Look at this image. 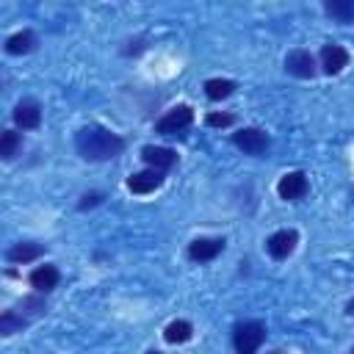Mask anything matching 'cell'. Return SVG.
Returning <instances> with one entry per match:
<instances>
[{"label":"cell","instance_id":"24","mask_svg":"<svg viewBox=\"0 0 354 354\" xmlns=\"http://www.w3.org/2000/svg\"><path fill=\"white\" fill-rule=\"evenodd\" d=\"M346 313H348V315H354V299H348V304H346Z\"/></svg>","mask_w":354,"mask_h":354},{"label":"cell","instance_id":"7","mask_svg":"<svg viewBox=\"0 0 354 354\" xmlns=\"http://www.w3.org/2000/svg\"><path fill=\"white\" fill-rule=\"evenodd\" d=\"M296 243H299V232L296 230H277V232H271L266 238V252L274 260H288L296 252Z\"/></svg>","mask_w":354,"mask_h":354},{"label":"cell","instance_id":"12","mask_svg":"<svg viewBox=\"0 0 354 354\" xmlns=\"http://www.w3.org/2000/svg\"><path fill=\"white\" fill-rule=\"evenodd\" d=\"M141 160L152 169H160V171H169L174 163H177V152L169 149V147H155V144H147L141 147Z\"/></svg>","mask_w":354,"mask_h":354},{"label":"cell","instance_id":"3","mask_svg":"<svg viewBox=\"0 0 354 354\" xmlns=\"http://www.w3.org/2000/svg\"><path fill=\"white\" fill-rule=\"evenodd\" d=\"M232 144L243 152V155H252V158H260L268 152L271 147V138L266 130L260 127H241L238 133H232Z\"/></svg>","mask_w":354,"mask_h":354},{"label":"cell","instance_id":"22","mask_svg":"<svg viewBox=\"0 0 354 354\" xmlns=\"http://www.w3.org/2000/svg\"><path fill=\"white\" fill-rule=\"evenodd\" d=\"M205 124L207 127H230V124H235V116L232 113H221V111H210L205 116Z\"/></svg>","mask_w":354,"mask_h":354},{"label":"cell","instance_id":"6","mask_svg":"<svg viewBox=\"0 0 354 354\" xmlns=\"http://www.w3.org/2000/svg\"><path fill=\"white\" fill-rule=\"evenodd\" d=\"M307 191H310L307 174L299 171V169H296V171H285V174L279 177V183H277V196L285 199V202H299V199L307 196Z\"/></svg>","mask_w":354,"mask_h":354},{"label":"cell","instance_id":"17","mask_svg":"<svg viewBox=\"0 0 354 354\" xmlns=\"http://www.w3.org/2000/svg\"><path fill=\"white\" fill-rule=\"evenodd\" d=\"M191 337H194V326H191V321H185V318L171 321V324H166V329H163V340H166L169 346L188 343Z\"/></svg>","mask_w":354,"mask_h":354},{"label":"cell","instance_id":"19","mask_svg":"<svg viewBox=\"0 0 354 354\" xmlns=\"http://www.w3.org/2000/svg\"><path fill=\"white\" fill-rule=\"evenodd\" d=\"M22 149V136L17 130H3L0 136V158L3 160H14Z\"/></svg>","mask_w":354,"mask_h":354},{"label":"cell","instance_id":"14","mask_svg":"<svg viewBox=\"0 0 354 354\" xmlns=\"http://www.w3.org/2000/svg\"><path fill=\"white\" fill-rule=\"evenodd\" d=\"M36 44H39V36L25 28V30H19V33L6 39V53L8 55H25V53H33Z\"/></svg>","mask_w":354,"mask_h":354},{"label":"cell","instance_id":"16","mask_svg":"<svg viewBox=\"0 0 354 354\" xmlns=\"http://www.w3.org/2000/svg\"><path fill=\"white\" fill-rule=\"evenodd\" d=\"M44 254V246L41 243H33V241H22V243H14L8 252H6V260L8 263H30L36 257Z\"/></svg>","mask_w":354,"mask_h":354},{"label":"cell","instance_id":"23","mask_svg":"<svg viewBox=\"0 0 354 354\" xmlns=\"http://www.w3.org/2000/svg\"><path fill=\"white\" fill-rule=\"evenodd\" d=\"M100 202H102V194H97V191H94V194H86V196H83V202H80L77 207H80V210H88V207H94V205H100Z\"/></svg>","mask_w":354,"mask_h":354},{"label":"cell","instance_id":"5","mask_svg":"<svg viewBox=\"0 0 354 354\" xmlns=\"http://www.w3.org/2000/svg\"><path fill=\"white\" fill-rule=\"evenodd\" d=\"M285 72H288L290 77L310 80V77H315V72H318V61H315V55H313L310 50L296 47V50H290V53L285 55Z\"/></svg>","mask_w":354,"mask_h":354},{"label":"cell","instance_id":"13","mask_svg":"<svg viewBox=\"0 0 354 354\" xmlns=\"http://www.w3.org/2000/svg\"><path fill=\"white\" fill-rule=\"evenodd\" d=\"M58 279H61V274H58L55 266H36V268L28 274V282H30V288H33L36 293H50V290L58 285Z\"/></svg>","mask_w":354,"mask_h":354},{"label":"cell","instance_id":"2","mask_svg":"<svg viewBox=\"0 0 354 354\" xmlns=\"http://www.w3.org/2000/svg\"><path fill=\"white\" fill-rule=\"evenodd\" d=\"M266 343V324L263 321H238L232 326V346L238 354H254Z\"/></svg>","mask_w":354,"mask_h":354},{"label":"cell","instance_id":"8","mask_svg":"<svg viewBox=\"0 0 354 354\" xmlns=\"http://www.w3.org/2000/svg\"><path fill=\"white\" fill-rule=\"evenodd\" d=\"M348 61H351V55L343 44H324L321 55H318V69L324 75H340L348 66Z\"/></svg>","mask_w":354,"mask_h":354},{"label":"cell","instance_id":"1","mask_svg":"<svg viewBox=\"0 0 354 354\" xmlns=\"http://www.w3.org/2000/svg\"><path fill=\"white\" fill-rule=\"evenodd\" d=\"M124 149V138L111 133L108 127H100V124H88V127H80L75 133V152L83 158V160H111L116 155H122Z\"/></svg>","mask_w":354,"mask_h":354},{"label":"cell","instance_id":"18","mask_svg":"<svg viewBox=\"0 0 354 354\" xmlns=\"http://www.w3.org/2000/svg\"><path fill=\"white\" fill-rule=\"evenodd\" d=\"M235 88H238L235 80H227V77H210V80H205V94H207V100H213V102L232 97Z\"/></svg>","mask_w":354,"mask_h":354},{"label":"cell","instance_id":"10","mask_svg":"<svg viewBox=\"0 0 354 354\" xmlns=\"http://www.w3.org/2000/svg\"><path fill=\"white\" fill-rule=\"evenodd\" d=\"M224 252V238H194L188 243V257L194 263H210Z\"/></svg>","mask_w":354,"mask_h":354},{"label":"cell","instance_id":"4","mask_svg":"<svg viewBox=\"0 0 354 354\" xmlns=\"http://www.w3.org/2000/svg\"><path fill=\"white\" fill-rule=\"evenodd\" d=\"M194 124V108L191 105H174L155 122V133L160 136H177Z\"/></svg>","mask_w":354,"mask_h":354},{"label":"cell","instance_id":"9","mask_svg":"<svg viewBox=\"0 0 354 354\" xmlns=\"http://www.w3.org/2000/svg\"><path fill=\"white\" fill-rule=\"evenodd\" d=\"M163 183H166L163 171L149 166V169L133 171V174L127 177V191H130V194H152V191H158Z\"/></svg>","mask_w":354,"mask_h":354},{"label":"cell","instance_id":"15","mask_svg":"<svg viewBox=\"0 0 354 354\" xmlns=\"http://www.w3.org/2000/svg\"><path fill=\"white\" fill-rule=\"evenodd\" d=\"M324 14L337 25L354 22V0H324Z\"/></svg>","mask_w":354,"mask_h":354},{"label":"cell","instance_id":"21","mask_svg":"<svg viewBox=\"0 0 354 354\" xmlns=\"http://www.w3.org/2000/svg\"><path fill=\"white\" fill-rule=\"evenodd\" d=\"M19 307H22V315H25V318H36V315H41V313L47 310L44 299H39V296H25Z\"/></svg>","mask_w":354,"mask_h":354},{"label":"cell","instance_id":"11","mask_svg":"<svg viewBox=\"0 0 354 354\" xmlns=\"http://www.w3.org/2000/svg\"><path fill=\"white\" fill-rule=\"evenodd\" d=\"M14 124L22 127V130H36L41 124V105L36 100H19L14 105V113H11Z\"/></svg>","mask_w":354,"mask_h":354},{"label":"cell","instance_id":"20","mask_svg":"<svg viewBox=\"0 0 354 354\" xmlns=\"http://www.w3.org/2000/svg\"><path fill=\"white\" fill-rule=\"evenodd\" d=\"M28 321L30 318H25L22 313H17V310H6L3 315H0V335H14V332H19V329H25L28 326Z\"/></svg>","mask_w":354,"mask_h":354}]
</instances>
